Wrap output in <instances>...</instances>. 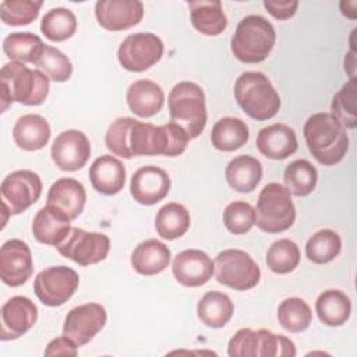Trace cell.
<instances>
[{
    "label": "cell",
    "mask_w": 357,
    "mask_h": 357,
    "mask_svg": "<svg viewBox=\"0 0 357 357\" xmlns=\"http://www.w3.org/2000/svg\"><path fill=\"white\" fill-rule=\"evenodd\" d=\"M190 141L183 127L170 121L163 126L142 123L132 117H119L107 128L105 142L107 149L120 158L181 155Z\"/></svg>",
    "instance_id": "6da1fadb"
},
{
    "label": "cell",
    "mask_w": 357,
    "mask_h": 357,
    "mask_svg": "<svg viewBox=\"0 0 357 357\" xmlns=\"http://www.w3.org/2000/svg\"><path fill=\"white\" fill-rule=\"evenodd\" d=\"M310 153L324 166L337 165L347 153L349 137L342 123L331 113L310 116L303 127Z\"/></svg>",
    "instance_id": "7a4b0ae2"
},
{
    "label": "cell",
    "mask_w": 357,
    "mask_h": 357,
    "mask_svg": "<svg viewBox=\"0 0 357 357\" xmlns=\"http://www.w3.org/2000/svg\"><path fill=\"white\" fill-rule=\"evenodd\" d=\"M49 93V77L40 70H31L24 63L10 61L0 71V110L6 112L13 102L38 106Z\"/></svg>",
    "instance_id": "3957f363"
},
{
    "label": "cell",
    "mask_w": 357,
    "mask_h": 357,
    "mask_svg": "<svg viewBox=\"0 0 357 357\" xmlns=\"http://www.w3.org/2000/svg\"><path fill=\"white\" fill-rule=\"evenodd\" d=\"M234 98L241 110L257 121L272 119L280 109V98L264 73L245 71L234 84Z\"/></svg>",
    "instance_id": "277c9868"
},
{
    "label": "cell",
    "mask_w": 357,
    "mask_h": 357,
    "mask_svg": "<svg viewBox=\"0 0 357 357\" xmlns=\"http://www.w3.org/2000/svg\"><path fill=\"white\" fill-rule=\"evenodd\" d=\"M276 42L273 25L262 15L251 14L240 20L231 36V53L247 64L264 61Z\"/></svg>",
    "instance_id": "5b68a950"
},
{
    "label": "cell",
    "mask_w": 357,
    "mask_h": 357,
    "mask_svg": "<svg viewBox=\"0 0 357 357\" xmlns=\"http://www.w3.org/2000/svg\"><path fill=\"white\" fill-rule=\"evenodd\" d=\"M170 120L185 130L190 139L197 138L206 124L205 93L199 85L190 81L176 84L167 98Z\"/></svg>",
    "instance_id": "8992f818"
},
{
    "label": "cell",
    "mask_w": 357,
    "mask_h": 357,
    "mask_svg": "<svg viewBox=\"0 0 357 357\" xmlns=\"http://www.w3.org/2000/svg\"><path fill=\"white\" fill-rule=\"evenodd\" d=\"M296 208L287 188L268 183L259 192L255 206V225L265 233H282L293 226Z\"/></svg>",
    "instance_id": "52a82bcc"
},
{
    "label": "cell",
    "mask_w": 357,
    "mask_h": 357,
    "mask_svg": "<svg viewBox=\"0 0 357 357\" xmlns=\"http://www.w3.org/2000/svg\"><path fill=\"white\" fill-rule=\"evenodd\" d=\"M227 354L230 357H293L294 343L282 335L268 329H238L229 340Z\"/></svg>",
    "instance_id": "ba28073f"
},
{
    "label": "cell",
    "mask_w": 357,
    "mask_h": 357,
    "mask_svg": "<svg viewBox=\"0 0 357 357\" xmlns=\"http://www.w3.org/2000/svg\"><path fill=\"white\" fill-rule=\"evenodd\" d=\"M216 280L230 289L245 291L255 287L261 278V269L252 257L237 248L220 251L215 261Z\"/></svg>",
    "instance_id": "9c48e42d"
},
{
    "label": "cell",
    "mask_w": 357,
    "mask_h": 357,
    "mask_svg": "<svg viewBox=\"0 0 357 357\" xmlns=\"http://www.w3.org/2000/svg\"><path fill=\"white\" fill-rule=\"evenodd\" d=\"M0 192L4 227L7 215L22 213L39 199L42 194V180L32 170H15L4 177Z\"/></svg>",
    "instance_id": "30bf717a"
},
{
    "label": "cell",
    "mask_w": 357,
    "mask_h": 357,
    "mask_svg": "<svg viewBox=\"0 0 357 357\" xmlns=\"http://www.w3.org/2000/svg\"><path fill=\"white\" fill-rule=\"evenodd\" d=\"M162 39L152 32H137L128 35L117 50L120 66L132 73H141L155 66L163 56Z\"/></svg>",
    "instance_id": "8fae6325"
},
{
    "label": "cell",
    "mask_w": 357,
    "mask_h": 357,
    "mask_svg": "<svg viewBox=\"0 0 357 357\" xmlns=\"http://www.w3.org/2000/svg\"><path fill=\"white\" fill-rule=\"evenodd\" d=\"M56 248L64 258H68L81 266H89L107 257L110 240L103 233L71 227L67 237Z\"/></svg>",
    "instance_id": "7c38bea8"
},
{
    "label": "cell",
    "mask_w": 357,
    "mask_h": 357,
    "mask_svg": "<svg viewBox=\"0 0 357 357\" xmlns=\"http://www.w3.org/2000/svg\"><path fill=\"white\" fill-rule=\"evenodd\" d=\"M79 284L78 273L66 266L56 265L40 271L33 280V291L39 301L47 307H60L75 293Z\"/></svg>",
    "instance_id": "4fadbf2b"
},
{
    "label": "cell",
    "mask_w": 357,
    "mask_h": 357,
    "mask_svg": "<svg viewBox=\"0 0 357 357\" xmlns=\"http://www.w3.org/2000/svg\"><path fill=\"white\" fill-rule=\"evenodd\" d=\"M107 319L103 305L86 303L70 310L63 325V335L73 340L78 347L89 343L98 335Z\"/></svg>",
    "instance_id": "5bb4252c"
},
{
    "label": "cell",
    "mask_w": 357,
    "mask_h": 357,
    "mask_svg": "<svg viewBox=\"0 0 357 357\" xmlns=\"http://www.w3.org/2000/svg\"><path fill=\"white\" fill-rule=\"evenodd\" d=\"M54 165L64 172H75L84 167L91 156V145L86 135L79 130L60 132L50 148Z\"/></svg>",
    "instance_id": "9a60e30c"
},
{
    "label": "cell",
    "mask_w": 357,
    "mask_h": 357,
    "mask_svg": "<svg viewBox=\"0 0 357 357\" xmlns=\"http://www.w3.org/2000/svg\"><path fill=\"white\" fill-rule=\"evenodd\" d=\"M33 272L32 254L20 238L7 240L0 248V278L11 287L22 286Z\"/></svg>",
    "instance_id": "2e32d148"
},
{
    "label": "cell",
    "mask_w": 357,
    "mask_h": 357,
    "mask_svg": "<svg viewBox=\"0 0 357 357\" xmlns=\"http://www.w3.org/2000/svg\"><path fill=\"white\" fill-rule=\"evenodd\" d=\"M95 17L107 31H126L142 20L144 4L139 0H99L95 4Z\"/></svg>",
    "instance_id": "e0dca14e"
},
{
    "label": "cell",
    "mask_w": 357,
    "mask_h": 357,
    "mask_svg": "<svg viewBox=\"0 0 357 357\" xmlns=\"http://www.w3.org/2000/svg\"><path fill=\"white\" fill-rule=\"evenodd\" d=\"M1 332L0 339L14 340L25 335L38 319V308L33 301L24 296H14L7 300L0 311Z\"/></svg>",
    "instance_id": "ac0fdd59"
},
{
    "label": "cell",
    "mask_w": 357,
    "mask_h": 357,
    "mask_svg": "<svg viewBox=\"0 0 357 357\" xmlns=\"http://www.w3.org/2000/svg\"><path fill=\"white\" fill-rule=\"evenodd\" d=\"M176 280L187 287H198L209 282L215 273V265L211 257L195 248L178 252L172 265Z\"/></svg>",
    "instance_id": "d6986e66"
},
{
    "label": "cell",
    "mask_w": 357,
    "mask_h": 357,
    "mask_svg": "<svg viewBox=\"0 0 357 357\" xmlns=\"http://www.w3.org/2000/svg\"><path fill=\"white\" fill-rule=\"evenodd\" d=\"M170 190L169 174L158 166L139 167L131 177L130 192L141 205H155L162 201Z\"/></svg>",
    "instance_id": "ffe728a7"
},
{
    "label": "cell",
    "mask_w": 357,
    "mask_h": 357,
    "mask_svg": "<svg viewBox=\"0 0 357 357\" xmlns=\"http://www.w3.org/2000/svg\"><path fill=\"white\" fill-rule=\"evenodd\" d=\"M46 201V205L56 208L70 220H74L84 211L86 192L77 178L61 177L50 185Z\"/></svg>",
    "instance_id": "44dd1931"
},
{
    "label": "cell",
    "mask_w": 357,
    "mask_h": 357,
    "mask_svg": "<svg viewBox=\"0 0 357 357\" xmlns=\"http://www.w3.org/2000/svg\"><path fill=\"white\" fill-rule=\"evenodd\" d=\"M258 151L268 159L282 160L297 151V137L293 128L275 123L261 128L255 139Z\"/></svg>",
    "instance_id": "7402d4cb"
},
{
    "label": "cell",
    "mask_w": 357,
    "mask_h": 357,
    "mask_svg": "<svg viewBox=\"0 0 357 357\" xmlns=\"http://www.w3.org/2000/svg\"><path fill=\"white\" fill-rule=\"evenodd\" d=\"M89 180L98 192L114 195L124 187L126 167L117 158L112 155H102L91 165Z\"/></svg>",
    "instance_id": "603a6c76"
},
{
    "label": "cell",
    "mask_w": 357,
    "mask_h": 357,
    "mask_svg": "<svg viewBox=\"0 0 357 357\" xmlns=\"http://www.w3.org/2000/svg\"><path fill=\"white\" fill-rule=\"evenodd\" d=\"M70 219L56 208L46 205L40 208L32 220L33 237L46 245L57 247L68 234Z\"/></svg>",
    "instance_id": "cb8c5ba5"
},
{
    "label": "cell",
    "mask_w": 357,
    "mask_h": 357,
    "mask_svg": "<svg viewBox=\"0 0 357 357\" xmlns=\"http://www.w3.org/2000/svg\"><path fill=\"white\" fill-rule=\"evenodd\" d=\"M130 110L139 117H152L159 113L165 103L163 89L151 79L132 82L126 93Z\"/></svg>",
    "instance_id": "d4e9b609"
},
{
    "label": "cell",
    "mask_w": 357,
    "mask_h": 357,
    "mask_svg": "<svg viewBox=\"0 0 357 357\" xmlns=\"http://www.w3.org/2000/svg\"><path fill=\"white\" fill-rule=\"evenodd\" d=\"M170 258V248L165 243L156 238H149L134 248L131 254V265L139 275L153 276L169 266Z\"/></svg>",
    "instance_id": "484cf974"
},
{
    "label": "cell",
    "mask_w": 357,
    "mask_h": 357,
    "mask_svg": "<svg viewBox=\"0 0 357 357\" xmlns=\"http://www.w3.org/2000/svg\"><path fill=\"white\" fill-rule=\"evenodd\" d=\"M192 26L208 36L220 35L227 26V18L219 0L188 1Z\"/></svg>",
    "instance_id": "4316f807"
},
{
    "label": "cell",
    "mask_w": 357,
    "mask_h": 357,
    "mask_svg": "<svg viewBox=\"0 0 357 357\" xmlns=\"http://www.w3.org/2000/svg\"><path fill=\"white\" fill-rule=\"evenodd\" d=\"M13 138L24 151H39L49 142L50 126L39 114H24L14 124Z\"/></svg>",
    "instance_id": "83f0119b"
},
{
    "label": "cell",
    "mask_w": 357,
    "mask_h": 357,
    "mask_svg": "<svg viewBox=\"0 0 357 357\" xmlns=\"http://www.w3.org/2000/svg\"><path fill=\"white\" fill-rule=\"evenodd\" d=\"M225 176L237 192H251L262 178V165L251 155H240L227 163Z\"/></svg>",
    "instance_id": "f1b7e54d"
},
{
    "label": "cell",
    "mask_w": 357,
    "mask_h": 357,
    "mask_svg": "<svg viewBox=\"0 0 357 357\" xmlns=\"http://www.w3.org/2000/svg\"><path fill=\"white\" fill-rule=\"evenodd\" d=\"M234 305L231 298L222 291H208L197 304L199 321L213 329L223 328L233 317Z\"/></svg>",
    "instance_id": "f546056e"
},
{
    "label": "cell",
    "mask_w": 357,
    "mask_h": 357,
    "mask_svg": "<svg viewBox=\"0 0 357 357\" xmlns=\"http://www.w3.org/2000/svg\"><path fill=\"white\" fill-rule=\"evenodd\" d=\"M250 137L248 126L237 117L219 119L211 131L213 148L223 152H231L247 144Z\"/></svg>",
    "instance_id": "4dcf8cb0"
},
{
    "label": "cell",
    "mask_w": 357,
    "mask_h": 357,
    "mask_svg": "<svg viewBox=\"0 0 357 357\" xmlns=\"http://www.w3.org/2000/svg\"><path fill=\"white\" fill-rule=\"evenodd\" d=\"M315 311L322 324L328 326H340L350 318L351 301L343 291L329 289L318 296Z\"/></svg>",
    "instance_id": "1f68e13d"
},
{
    "label": "cell",
    "mask_w": 357,
    "mask_h": 357,
    "mask_svg": "<svg viewBox=\"0 0 357 357\" xmlns=\"http://www.w3.org/2000/svg\"><path fill=\"white\" fill-rule=\"evenodd\" d=\"M190 223V212L178 202H169L163 205L155 218L156 231L165 240H176L181 237L188 230Z\"/></svg>",
    "instance_id": "d6a6232c"
},
{
    "label": "cell",
    "mask_w": 357,
    "mask_h": 357,
    "mask_svg": "<svg viewBox=\"0 0 357 357\" xmlns=\"http://www.w3.org/2000/svg\"><path fill=\"white\" fill-rule=\"evenodd\" d=\"M45 46L42 39L32 32H13L3 42V50L8 59L32 64H36Z\"/></svg>",
    "instance_id": "836d02e7"
},
{
    "label": "cell",
    "mask_w": 357,
    "mask_h": 357,
    "mask_svg": "<svg viewBox=\"0 0 357 357\" xmlns=\"http://www.w3.org/2000/svg\"><path fill=\"white\" fill-rule=\"evenodd\" d=\"M317 169L305 159H296L286 166L283 181L287 191L296 197H305L315 190Z\"/></svg>",
    "instance_id": "e575fe53"
},
{
    "label": "cell",
    "mask_w": 357,
    "mask_h": 357,
    "mask_svg": "<svg viewBox=\"0 0 357 357\" xmlns=\"http://www.w3.org/2000/svg\"><path fill=\"white\" fill-rule=\"evenodd\" d=\"M40 31L52 42L67 40L77 31L75 14L64 7L52 8L40 21Z\"/></svg>",
    "instance_id": "d590c367"
},
{
    "label": "cell",
    "mask_w": 357,
    "mask_h": 357,
    "mask_svg": "<svg viewBox=\"0 0 357 357\" xmlns=\"http://www.w3.org/2000/svg\"><path fill=\"white\" fill-rule=\"evenodd\" d=\"M278 321L287 332L298 333L310 326L312 321V311L303 298L290 297L279 304Z\"/></svg>",
    "instance_id": "8d00e7d4"
},
{
    "label": "cell",
    "mask_w": 357,
    "mask_h": 357,
    "mask_svg": "<svg viewBox=\"0 0 357 357\" xmlns=\"http://www.w3.org/2000/svg\"><path fill=\"white\" fill-rule=\"evenodd\" d=\"M342 248L339 234L331 229L314 233L305 244V255L314 264H328L333 261Z\"/></svg>",
    "instance_id": "74e56055"
},
{
    "label": "cell",
    "mask_w": 357,
    "mask_h": 357,
    "mask_svg": "<svg viewBox=\"0 0 357 357\" xmlns=\"http://www.w3.org/2000/svg\"><path fill=\"white\" fill-rule=\"evenodd\" d=\"M298 262V245L289 238H280L273 241L266 251V265L273 273H289L297 268Z\"/></svg>",
    "instance_id": "f35d334b"
},
{
    "label": "cell",
    "mask_w": 357,
    "mask_h": 357,
    "mask_svg": "<svg viewBox=\"0 0 357 357\" xmlns=\"http://www.w3.org/2000/svg\"><path fill=\"white\" fill-rule=\"evenodd\" d=\"M40 0H4L0 4V18L11 26L33 22L42 7Z\"/></svg>",
    "instance_id": "ab89813d"
},
{
    "label": "cell",
    "mask_w": 357,
    "mask_h": 357,
    "mask_svg": "<svg viewBox=\"0 0 357 357\" xmlns=\"http://www.w3.org/2000/svg\"><path fill=\"white\" fill-rule=\"evenodd\" d=\"M331 110L346 128H356V77L350 78L333 96Z\"/></svg>",
    "instance_id": "60d3db41"
},
{
    "label": "cell",
    "mask_w": 357,
    "mask_h": 357,
    "mask_svg": "<svg viewBox=\"0 0 357 357\" xmlns=\"http://www.w3.org/2000/svg\"><path fill=\"white\" fill-rule=\"evenodd\" d=\"M54 82H64L73 74V64L70 59L57 47L45 46V50L36 64Z\"/></svg>",
    "instance_id": "b9f144b4"
},
{
    "label": "cell",
    "mask_w": 357,
    "mask_h": 357,
    "mask_svg": "<svg viewBox=\"0 0 357 357\" xmlns=\"http://www.w3.org/2000/svg\"><path fill=\"white\" fill-rule=\"evenodd\" d=\"M223 223L233 234H245L255 225V209L245 201H233L223 211Z\"/></svg>",
    "instance_id": "7bdbcfd3"
},
{
    "label": "cell",
    "mask_w": 357,
    "mask_h": 357,
    "mask_svg": "<svg viewBox=\"0 0 357 357\" xmlns=\"http://www.w3.org/2000/svg\"><path fill=\"white\" fill-rule=\"evenodd\" d=\"M264 7L268 10V13L276 18V20H289L291 18L298 7L297 0H265Z\"/></svg>",
    "instance_id": "ee69618b"
},
{
    "label": "cell",
    "mask_w": 357,
    "mask_h": 357,
    "mask_svg": "<svg viewBox=\"0 0 357 357\" xmlns=\"http://www.w3.org/2000/svg\"><path fill=\"white\" fill-rule=\"evenodd\" d=\"M77 344L67 336H60L49 342L45 356H77Z\"/></svg>",
    "instance_id": "f6af8a7d"
},
{
    "label": "cell",
    "mask_w": 357,
    "mask_h": 357,
    "mask_svg": "<svg viewBox=\"0 0 357 357\" xmlns=\"http://www.w3.org/2000/svg\"><path fill=\"white\" fill-rule=\"evenodd\" d=\"M340 10H342V14L347 18H351L354 20L357 17L356 14V7H357V3L354 0L351 1H340Z\"/></svg>",
    "instance_id": "bcb514c9"
},
{
    "label": "cell",
    "mask_w": 357,
    "mask_h": 357,
    "mask_svg": "<svg viewBox=\"0 0 357 357\" xmlns=\"http://www.w3.org/2000/svg\"><path fill=\"white\" fill-rule=\"evenodd\" d=\"M356 67V56H354V50H351L346 59H344V70L350 74V78L354 77V68Z\"/></svg>",
    "instance_id": "7dc6e473"
}]
</instances>
